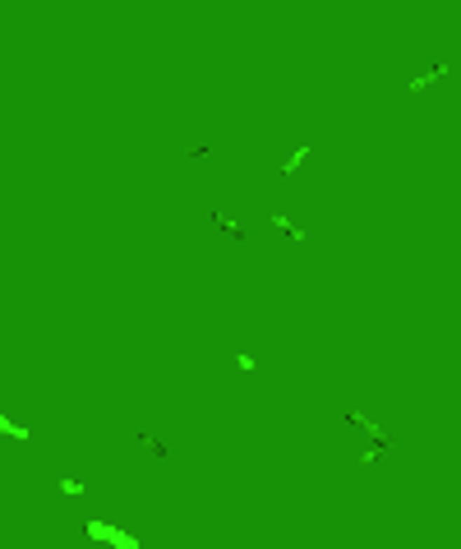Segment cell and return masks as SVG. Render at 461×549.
<instances>
[{
    "label": "cell",
    "instance_id": "6da1fadb",
    "mask_svg": "<svg viewBox=\"0 0 461 549\" xmlns=\"http://www.w3.org/2000/svg\"><path fill=\"white\" fill-rule=\"evenodd\" d=\"M83 536L97 540V545H111V549H143V540L134 536V531L116 527V522H102V517H88V522H83Z\"/></svg>",
    "mask_w": 461,
    "mask_h": 549
},
{
    "label": "cell",
    "instance_id": "7a4b0ae2",
    "mask_svg": "<svg viewBox=\"0 0 461 549\" xmlns=\"http://www.w3.org/2000/svg\"><path fill=\"white\" fill-rule=\"evenodd\" d=\"M268 222H273L277 231H286L291 240H305V226H300V222H291V217H286V212H268Z\"/></svg>",
    "mask_w": 461,
    "mask_h": 549
},
{
    "label": "cell",
    "instance_id": "3957f363",
    "mask_svg": "<svg viewBox=\"0 0 461 549\" xmlns=\"http://www.w3.org/2000/svg\"><path fill=\"white\" fill-rule=\"evenodd\" d=\"M55 489H60L65 499H83V494H88V484L74 480V475H60V480H55Z\"/></svg>",
    "mask_w": 461,
    "mask_h": 549
},
{
    "label": "cell",
    "instance_id": "277c9868",
    "mask_svg": "<svg viewBox=\"0 0 461 549\" xmlns=\"http://www.w3.org/2000/svg\"><path fill=\"white\" fill-rule=\"evenodd\" d=\"M309 153H314V148H309V143H300V148H296V153H291V157H286V166H282V176H296V171H300V166H305V157Z\"/></svg>",
    "mask_w": 461,
    "mask_h": 549
},
{
    "label": "cell",
    "instance_id": "5b68a950",
    "mask_svg": "<svg viewBox=\"0 0 461 549\" xmlns=\"http://www.w3.org/2000/svg\"><path fill=\"white\" fill-rule=\"evenodd\" d=\"M0 434H10V439H19V443L33 439V429H28V425H14L10 416H0Z\"/></svg>",
    "mask_w": 461,
    "mask_h": 549
},
{
    "label": "cell",
    "instance_id": "8992f818",
    "mask_svg": "<svg viewBox=\"0 0 461 549\" xmlns=\"http://www.w3.org/2000/svg\"><path fill=\"white\" fill-rule=\"evenodd\" d=\"M212 222H217V226H221V231H226L230 240H245V231H240V226H235V222H230V217H226V212H212Z\"/></svg>",
    "mask_w": 461,
    "mask_h": 549
},
{
    "label": "cell",
    "instance_id": "52a82bcc",
    "mask_svg": "<svg viewBox=\"0 0 461 549\" xmlns=\"http://www.w3.org/2000/svg\"><path fill=\"white\" fill-rule=\"evenodd\" d=\"M235 365H240V370H245V374H254V370H259V360H254V355H249V351H240V355H235Z\"/></svg>",
    "mask_w": 461,
    "mask_h": 549
},
{
    "label": "cell",
    "instance_id": "ba28073f",
    "mask_svg": "<svg viewBox=\"0 0 461 549\" xmlns=\"http://www.w3.org/2000/svg\"><path fill=\"white\" fill-rule=\"evenodd\" d=\"M457 254H461V240H457Z\"/></svg>",
    "mask_w": 461,
    "mask_h": 549
}]
</instances>
